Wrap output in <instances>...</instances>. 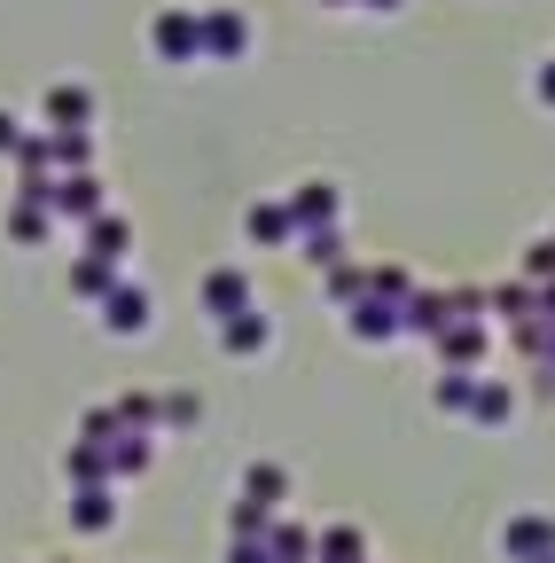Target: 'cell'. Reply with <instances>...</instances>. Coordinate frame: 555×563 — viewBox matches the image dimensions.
<instances>
[{"mask_svg": "<svg viewBox=\"0 0 555 563\" xmlns=\"http://www.w3.org/2000/svg\"><path fill=\"white\" fill-rule=\"evenodd\" d=\"M102 329H110V336H149V329H157V298H149L142 282L125 274L118 290L102 298Z\"/></svg>", "mask_w": 555, "mask_h": 563, "instance_id": "1", "label": "cell"}, {"mask_svg": "<svg viewBox=\"0 0 555 563\" xmlns=\"http://www.w3.org/2000/svg\"><path fill=\"white\" fill-rule=\"evenodd\" d=\"M149 47H157L165 63H196V55H203V16H188V9H157Z\"/></svg>", "mask_w": 555, "mask_h": 563, "instance_id": "2", "label": "cell"}, {"mask_svg": "<svg viewBox=\"0 0 555 563\" xmlns=\"http://www.w3.org/2000/svg\"><path fill=\"white\" fill-rule=\"evenodd\" d=\"M431 352H439V368H477V361H485V321H477V313H454V321L431 336Z\"/></svg>", "mask_w": 555, "mask_h": 563, "instance_id": "3", "label": "cell"}, {"mask_svg": "<svg viewBox=\"0 0 555 563\" xmlns=\"http://www.w3.org/2000/svg\"><path fill=\"white\" fill-rule=\"evenodd\" d=\"M47 203L63 211V228H87L95 211H110V203H102V180H95V173H55V196H47Z\"/></svg>", "mask_w": 555, "mask_h": 563, "instance_id": "4", "label": "cell"}, {"mask_svg": "<svg viewBox=\"0 0 555 563\" xmlns=\"http://www.w3.org/2000/svg\"><path fill=\"white\" fill-rule=\"evenodd\" d=\"M251 306L258 298H251V274L243 266H212V274H203V313H212V321H235Z\"/></svg>", "mask_w": 555, "mask_h": 563, "instance_id": "5", "label": "cell"}, {"mask_svg": "<svg viewBox=\"0 0 555 563\" xmlns=\"http://www.w3.org/2000/svg\"><path fill=\"white\" fill-rule=\"evenodd\" d=\"M501 555L509 563H547L555 555V517H509L501 525Z\"/></svg>", "mask_w": 555, "mask_h": 563, "instance_id": "6", "label": "cell"}, {"mask_svg": "<svg viewBox=\"0 0 555 563\" xmlns=\"http://www.w3.org/2000/svg\"><path fill=\"white\" fill-rule=\"evenodd\" d=\"M243 235H251L258 251L298 243V211H290V196H282V203H251V211H243Z\"/></svg>", "mask_w": 555, "mask_h": 563, "instance_id": "7", "label": "cell"}, {"mask_svg": "<svg viewBox=\"0 0 555 563\" xmlns=\"http://www.w3.org/2000/svg\"><path fill=\"white\" fill-rule=\"evenodd\" d=\"M203 55H220V63L251 55V16L243 9H203Z\"/></svg>", "mask_w": 555, "mask_h": 563, "instance_id": "8", "label": "cell"}, {"mask_svg": "<svg viewBox=\"0 0 555 563\" xmlns=\"http://www.w3.org/2000/svg\"><path fill=\"white\" fill-rule=\"evenodd\" d=\"M290 211H298V235H306V228H344V188H336V180H306V188L290 196Z\"/></svg>", "mask_w": 555, "mask_h": 563, "instance_id": "9", "label": "cell"}, {"mask_svg": "<svg viewBox=\"0 0 555 563\" xmlns=\"http://www.w3.org/2000/svg\"><path fill=\"white\" fill-rule=\"evenodd\" d=\"M344 321H353L360 344H391V336H407V306H391V298H360Z\"/></svg>", "mask_w": 555, "mask_h": 563, "instance_id": "10", "label": "cell"}, {"mask_svg": "<svg viewBox=\"0 0 555 563\" xmlns=\"http://www.w3.org/2000/svg\"><path fill=\"white\" fill-rule=\"evenodd\" d=\"M55 228H63L55 203H24V196H16V211H9V243H16V251H47Z\"/></svg>", "mask_w": 555, "mask_h": 563, "instance_id": "11", "label": "cell"}, {"mask_svg": "<svg viewBox=\"0 0 555 563\" xmlns=\"http://www.w3.org/2000/svg\"><path fill=\"white\" fill-rule=\"evenodd\" d=\"M47 173H95V133L87 125H47Z\"/></svg>", "mask_w": 555, "mask_h": 563, "instance_id": "12", "label": "cell"}, {"mask_svg": "<svg viewBox=\"0 0 555 563\" xmlns=\"http://www.w3.org/2000/svg\"><path fill=\"white\" fill-rule=\"evenodd\" d=\"M274 344V321L251 306V313H235V321H220V352L227 361H258V352Z\"/></svg>", "mask_w": 555, "mask_h": 563, "instance_id": "13", "label": "cell"}, {"mask_svg": "<svg viewBox=\"0 0 555 563\" xmlns=\"http://www.w3.org/2000/svg\"><path fill=\"white\" fill-rule=\"evenodd\" d=\"M243 501H258L266 517H282V509H290V470H282V462H251V470H243Z\"/></svg>", "mask_w": 555, "mask_h": 563, "instance_id": "14", "label": "cell"}, {"mask_svg": "<svg viewBox=\"0 0 555 563\" xmlns=\"http://www.w3.org/2000/svg\"><path fill=\"white\" fill-rule=\"evenodd\" d=\"M118 282H125V266H118V258H95V251H79V258H71V298L102 306V298L118 290Z\"/></svg>", "mask_w": 555, "mask_h": 563, "instance_id": "15", "label": "cell"}, {"mask_svg": "<svg viewBox=\"0 0 555 563\" xmlns=\"http://www.w3.org/2000/svg\"><path fill=\"white\" fill-rule=\"evenodd\" d=\"M110 525H118V493H110V485H79V493H71V532L95 540V532H110Z\"/></svg>", "mask_w": 555, "mask_h": 563, "instance_id": "16", "label": "cell"}, {"mask_svg": "<svg viewBox=\"0 0 555 563\" xmlns=\"http://www.w3.org/2000/svg\"><path fill=\"white\" fill-rule=\"evenodd\" d=\"M63 485H71V493H79V485H118L110 446H87V439H79V446H63Z\"/></svg>", "mask_w": 555, "mask_h": 563, "instance_id": "17", "label": "cell"}, {"mask_svg": "<svg viewBox=\"0 0 555 563\" xmlns=\"http://www.w3.org/2000/svg\"><path fill=\"white\" fill-rule=\"evenodd\" d=\"M79 235H87V251H95V258H118V266L133 258V228L118 220V211H95V220H87Z\"/></svg>", "mask_w": 555, "mask_h": 563, "instance_id": "18", "label": "cell"}, {"mask_svg": "<svg viewBox=\"0 0 555 563\" xmlns=\"http://www.w3.org/2000/svg\"><path fill=\"white\" fill-rule=\"evenodd\" d=\"M47 125H95V95L79 87V79H63V87H47Z\"/></svg>", "mask_w": 555, "mask_h": 563, "instance_id": "19", "label": "cell"}, {"mask_svg": "<svg viewBox=\"0 0 555 563\" xmlns=\"http://www.w3.org/2000/svg\"><path fill=\"white\" fill-rule=\"evenodd\" d=\"M149 462H157V431H118V439H110V470H118V485H125V477H142Z\"/></svg>", "mask_w": 555, "mask_h": 563, "instance_id": "20", "label": "cell"}, {"mask_svg": "<svg viewBox=\"0 0 555 563\" xmlns=\"http://www.w3.org/2000/svg\"><path fill=\"white\" fill-rule=\"evenodd\" d=\"M125 431H165V391H118L110 399Z\"/></svg>", "mask_w": 555, "mask_h": 563, "instance_id": "21", "label": "cell"}, {"mask_svg": "<svg viewBox=\"0 0 555 563\" xmlns=\"http://www.w3.org/2000/svg\"><path fill=\"white\" fill-rule=\"evenodd\" d=\"M313 563H368V532L360 525H329L321 548H313Z\"/></svg>", "mask_w": 555, "mask_h": 563, "instance_id": "22", "label": "cell"}, {"mask_svg": "<svg viewBox=\"0 0 555 563\" xmlns=\"http://www.w3.org/2000/svg\"><path fill=\"white\" fill-rule=\"evenodd\" d=\"M266 540H274V555H282V563H313V548H321V540H313L306 525H290V517H274Z\"/></svg>", "mask_w": 555, "mask_h": 563, "instance_id": "23", "label": "cell"}, {"mask_svg": "<svg viewBox=\"0 0 555 563\" xmlns=\"http://www.w3.org/2000/svg\"><path fill=\"white\" fill-rule=\"evenodd\" d=\"M298 251H306V266H321V274H329V266H344V228H306V235H298Z\"/></svg>", "mask_w": 555, "mask_h": 563, "instance_id": "24", "label": "cell"}, {"mask_svg": "<svg viewBox=\"0 0 555 563\" xmlns=\"http://www.w3.org/2000/svg\"><path fill=\"white\" fill-rule=\"evenodd\" d=\"M431 399H439L446 415H469V407H477V376H469V368H439V391H431Z\"/></svg>", "mask_w": 555, "mask_h": 563, "instance_id": "25", "label": "cell"}, {"mask_svg": "<svg viewBox=\"0 0 555 563\" xmlns=\"http://www.w3.org/2000/svg\"><path fill=\"white\" fill-rule=\"evenodd\" d=\"M321 282H329V298H336V306H344V313H353V306H360V298H368V266H353V258H344V266H329V274H321Z\"/></svg>", "mask_w": 555, "mask_h": 563, "instance_id": "26", "label": "cell"}, {"mask_svg": "<svg viewBox=\"0 0 555 563\" xmlns=\"http://www.w3.org/2000/svg\"><path fill=\"white\" fill-rule=\"evenodd\" d=\"M477 422H485V431H501V422L517 415V391H501V384H477V407H469Z\"/></svg>", "mask_w": 555, "mask_h": 563, "instance_id": "27", "label": "cell"}, {"mask_svg": "<svg viewBox=\"0 0 555 563\" xmlns=\"http://www.w3.org/2000/svg\"><path fill=\"white\" fill-rule=\"evenodd\" d=\"M203 422V391H165V431H196Z\"/></svg>", "mask_w": 555, "mask_h": 563, "instance_id": "28", "label": "cell"}, {"mask_svg": "<svg viewBox=\"0 0 555 563\" xmlns=\"http://www.w3.org/2000/svg\"><path fill=\"white\" fill-rule=\"evenodd\" d=\"M118 431H125V422H118V407H87V422H79V439H87V446H110Z\"/></svg>", "mask_w": 555, "mask_h": 563, "instance_id": "29", "label": "cell"}, {"mask_svg": "<svg viewBox=\"0 0 555 563\" xmlns=\"http://www.w3.org/2000/svg\"><path fill=\"white\" fill-rule=\"evenodd\" d=\"M485 306H493V313H509V321H524V313H532V290H517V282H501V290L485 298Z\"/></svg>", "mask_w": 555, "mask_h": 563, "instance_id": "30", "label": "cell"}, {"mask_svg": "<svg viewBox=\"0 0 555 563\" xmlns=\"http://www.w3.org/2000/svg\"><path fill=\"white\" fill-rule=\"evenodd\" d=\"M227 563H282V555H274V540L258 532V540H227Z\"/></svg>", "mask_w": 555, "mask_h": 563, "instance_id": "31", "label": "cell"}, {"mask_svg": "<svg viewBox=\"0 0 555 563\" xmlns=\"http://www.w3.org/2000/svg\"><path fill=\"white\" fill-rule=\"evenodd\" d=\"M24 141H32V133H24V118H16V110H0V157H16Z\"/></svg>", "mask_w": 555, "mask_h": 563, "instance_id": "32", "label": "cell"}, {"mask_svg": "<svg viewBox=\"0 0 555 563\" xmlns=\"http://www.w3.org/2000/svg\"><path fill=\"white\" fill-rule=\"evenodd\" d=\"M524 266H532V274H555V243H540V251H532Z\"/></svg>", "mask_w": 555, "mask_h": 563, "instance_id": "33", "label": "cell"}, {"mask_svg": "<svg viewBox=\"0 0 555 563\" xmlns=\"http://www.w3.org/2000/svg\"><path fill=\"white\" fill-rule=\"evenodd\" d=\"M540 102H547V110H555V63H547V70H540Z\"/></svg>", "mask_w": 555, "mask_h": 563, "instance_id": "34", "label": "cell"}, {"mask_svg": "<svg viewBox=\"0 0 555 563\" xmlns=\"http://www.w3.org/2000/svg\"><path fill=\"white\" fill-rule=\"evenodd\" d=\"M547 563H555V555H547Z\"/></svg>", "mask_w": 555, "mask_h": 563, "instance_id": "35", "label": "cell"}, {"mask_svg": "<svg viewBox=\"0 0 555 563\" xmlns=\"http://www.w3.org/2000/svg\"><path fill=\"white\" fill-rule=\"evenodd\" d=\"M55 563H63V555H55Z\"/></svg>", "mask_w": 555, "mask_h": 563, "instance_id": "36", "label": "cell"}, {"mask_svg": "<svg viewBox=\"0 0 555 563\" xmlns=\"http://www.w3.org/2000/svg\"><path fill=\"white\" fill-rule=\"evenodd\" d=\"M547 352H555V344H547Z\"/></svg>", "mask_w": 555, "mask_h": 563, "instance_id": "37", "label": "cell"}]
</instances>
